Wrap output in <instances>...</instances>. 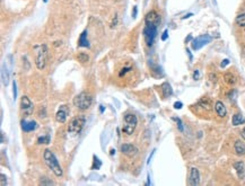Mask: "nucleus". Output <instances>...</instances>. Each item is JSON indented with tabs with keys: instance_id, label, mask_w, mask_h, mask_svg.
I'll return each instance as SVG.
<instances>
[{
	"instance_id": "21",
	"label": "nucleus",
	"mask_w": 245,
	"mask_h": 186,
	"mask_svg": "<svg viewBox=\"0 0 245 186\" xmlns=\"http://www.w3.org/2000/svg\"><path fill=\"white\" fill-rule=\"evenodd\" d=\"M236 24L238 26H245V14H241L236 17Z\"/></svg>"
},
{
	"instance_id": "22",
	"label": "nucleus",
	"mask_w": 245,
	"mask_h": 186,
	"mask_svg": "<svg viewBox=\"0 0 245 186\" xmlns=\"http://www.w3.org/2000/svg\"><path fill=\"white\" fill-rule=\"evenodd\" d=\"M224 78H225V81L227 82V84H229V85H233V84H235V77L233 76L232 74H226L225 76H224Z\"/></svg>"
},
{
	"instance_id": "3",
	"label": "nucleus",
	"mask_w": 245,
	"mask_h": 186,
	"mask_svg": "<svg viewBox=\"0 0 245 186\" xmlns=\"http://www.w3.org/2000/svg\"><path fill=\"white\" fill-rule=\"evenodd\" d=\"M137 123H138V120H137V116L132 114V113H127L124 114L123 116V126H122V131L124 132L125 134H130L134 133V129L137 126Z\"/></svg>"
},
{
	"instance_id": "18",
	"label": "nucleus",
	"mask_w": 245,
	"mask_h": 186,
	"mask_svg": "<svg viewBox=\"0 0 245 186\" xmlns=\"http://www.w3.org/2000/svg\"><path fill=\"white\" fill-rule=\"evenodd\" d=\"M162 91H163V95L165 97H168L173 94V90H172V87L168 82H164L162 85Z\"/></svg>"
},
{
	"instance_id": "1",
	"label": "nucleus",
	"mask_w": 245,
	"mask_h": 186,
	"mask_svg": "<svg viewBox=\"0 0 245 186\" xmlns=\"http://www.w3.org/2000/svg\"><path fill=\"white\" fill-rule=\"evenodd\" d=\"M43 158H44V161H45L47 166L51 169L53 173H54L56 176H58V177L62 176V174H63L62 168H61V166H60V164H59L58 159H56V157L54 156V153H53L50 149L44 150Z\"/></svg>"
},
{
	"instance_id": "23",
	"label": "nucleus",
	"mask_w": 245,
	"mask_h": 186,
	"mask_svg": "<svg viewBox=\"0 0 245 186\" xmlns=\"http://www.w3.org/2000/svg\"><path fill=\"white\" fill-rule=\"evenodd\" d=\"M89 60V56L87 55L86 53H79L78 54V61L82 62V63H86Z\"/></svg>"
},
{
	"instance_id": "11",
	"label": "nucleus",
	"mask_w": 245,
	"mask_h": 186,
	"mask_svg": "<svg viewBox=\"0 0 245 186\" xmlns=\"http://www.w3.org/2000/svg\"><path fill=\"white\" fill-rule=\"evenodd\" d=\"M69 114V108L67 105H62L60 106V108L58 109V112L56 113V120L59 123H65L67 117Z\"/></svg>"
},
{
	"instance_id": "7",
	"label": "nucleus",
	"mask_w": 245,
	"mask_h": 186,
	"mask_svg": "<svg viewBox=\"0 0 245 186\" xmlns=\"http://www.w3.org/2000/svg\"><path fill=\"white\" fill-rule=\"evenodd\" d=\"M211 37L209 35H201V36H198L197 39H194L192 41V49L194 51H197L199 49H201L202 46L207 45L208 43H210Z\"/></svg>"
},
{
	"instance_id": "13",
	"label": "nucleus",
	"mask_w": 245,
	"mask_h": 186,
	"mask_svg": "<svg viewBox=\"0 0 245 186\" xmlns=\"http://www.w3.org/2000/svg\"><path fill=\"white\" fill-rule=\"evenodd\" d=\"M22 129L23 131H25V132H31V131L35 130L36 128H37V123L35 121H26V120H23L22 122Z\"/></svg>"
},
{
	"instance_id": "10",
	"label": "nucleus",
	"mask_w": 245,
	"mask_h": 186,
	"mask_svg": "<svg viewBox=\"0 0 245 186\" xmlns=\"http://www.w3.org/2000/svg\"><path fill=\"white\" fill-rule=\"evenodd\" d=\"M121 151L128 157H134L138 153V148L131 143H123L121 146Z\"/></svg>"
},
{
	"instance_id": "17",
	"label": "nucleus",
	"mask_w": 245,
	"mask_h": 186,
	"mask_svg": "<svg viewBox=\"0 0 245 186\" xmlns=\"http://www.w3.org/2000/svg\"><path fill=\"white\" fill-rule=\"evenodd\" d=\"M78 45L82 46V48H87L89 46L88 44V39H87V30H84L79 37V41H78Z\"/></svg>"
},
{
	"instance_id": "25",
	"label": "nucleus",
	"mask_w": 245,
	"mask_h": 186,
	"mask_svg": "<svg viewBox=\"0 0 245 186\" xmlns=\"http://www.w3.org/2000/svg\"><path fill=\"white\" fill-rule=\"evenodd\" d=\"M39 184H40V185H52V184H53V182H52V181H47V177H42Z\"/></svg>"
},
{
	"instance_id": "4",
	"label": "nucleus",
	"mask_w": 245,
	"mask_h": 186,
	"mask_svg": "<svg viewBox=\"0 0 245 186\" xmlns=\"http://www.w3.org/2000/svg\"><path fill=\"white\" fill-rule=\"evenodd\" d=\"M85 121H86V118H85L84 115H79V116L73 117L68 124V132L71 134L80 133L84 125H85Z\"/></svg>"
},
{
	"instance_id": "5",
	"label": "nucleus",
	"mask_w": 245,
	"mask_h": 186,
	"mask_svg": "<svg viewBox=\"0 0 245 186\" xmlns=\"http://www.w3.org/2000/svg\"><path fill=\"white\" fill-rule=\"evenodd\" d=\"M37 50L36 53V59H35V65L37 67V69L42 70L47 65V48L45 44H42L40 46H35Z\"/></svg>"
},
{
	"instance_id": "12",
	"label": "nucleus",
	"mask_w": 245,
	"mask_h": 186,
	"mask_svg": "<svg viewBox=\"0 0 245 186\" xmlns=\"http://www.w3.org/2000/svg\"><path fill=\"white\" fill-rule=\"evenodd\" d=\"M190 184L191 185H199L200 183V174H199V170L197 168L192 167L191 168V172H190Z\"/></svg>"
},
{
	"instance_id": "19",
	"label": "nucleus",
	"mask_w": 245,
	"mask_h": 186,
	"mask_svg": "<svg viewBox=\"0 0 245 186\" xmlns=\"http://www.w3.org/2000/svg\"><path fill=\"white\" fill-rule=\"evenodd\" d=\"M1 79H2V84H4L5 86H7L9 84V74L8 71H7V68L5 67V65L1 68Z\"/></svg>"
},
{
	"instance_id": "14",
	"label": "nucleus",
	"mask_w": 245,
	"mask_h": 186,
	"mask_svg": "<svg viewBox=\"0 0 245 186\" xmlns=\"http://www.w3.org/2000/svg\"><path fill=\"white\" fill-rule=\"evenodd\" d=\"M215 109H216V113H217L220 117H225L227 115V109L225 107V105L223 104V102H219V100L216 102Z\"/></svg>"
},
{
	"instance_id": "35",
	"label": "nucleus",
	"mask_w": 245,
	"mask_h": 186,
	"mask_svg": "<svg viewBox=\"0 0 245 186\" xmlns=\"http://www.w3.org/2000/svg\"><path fill=\"white\" fill-rule=\"evenodd\" d=\"M241 134H242V137H243V139L245 140V128L242 130V132H241Z\"/></svg>"
},
{
	"instance_id": "34",
	"label": "nucleus",
	"mask_w": 245,
	"mask_h": 186,
	"mask_svg": "<svg viewBox=\"0 0 245 186\" xmlns=\"http://www.w3.org/2000/svg\"><path fill=\"white\" fill-rule=\"evenodd\" d=\"M193 77H194V79H198V77H199V71H198V70H195V71H194Z\"/></svg>"
},
{
	"instance_id": "36",
	"label": "nucleus",
	"mask_w": 245,
	"mask_h": 186,
	"mask_svg": "<svg viewBox=\"0 0 245 186\" xmlns=\"http://www.w3.org/2000/svg\"><path fill=\"white\" fill-rule=\"evenodd\" d=\"M191 16H192V14H188V15H186L185 17H183V18L185 19V18H189V17H191Z\"/></svg>"
},
{
	"instance_id": "29",
	"label": "nucleus",
	"mask_w": 245,
	"mask_h": 186,
	"mask_svg": "<svg viewBox=\"0 0 245 186\" xmlns=\"http://www.w3.org/2000/svg\"><path fill=\"white\" fill-rule=\"evenodd\" d=\"M174 121H176L177 126H179V129H180V131H183V125H182V122H181L180 118H176V117H174Z\"/></svg>"
},
{
	"instance_id": "28",
	"label": "nucleus",
	"mask_w": 245,
	"mask_h": 186,
	"mask_svg": "<svg viewBox=\"0 0 245 186\" xmlns=\"http://www.w3.org/2000/svg\"><path fill=\"white\" fill-rule=\"evenodd\" d=\"M0 177H1V183H0V185L1 186H5V185H7V179H6V176H5L4 174H1L0 175Z\"/></svg>"
},
{
	"instance_id": "33",
	"label": "nucleus",
	"mask_w": 245,
	"mask_h": 186,
	"mask_svg": "<svg viewBox=\"0 0 245 186\" xmlns=\"http://www.w3.org/2000/svg\"><path fill=\"white\" fill-rule=\"evenodd\" d=\"M137 11H138V10H137V6H134V18L137 17Z\"/></svg>"
},
{
	"instance_id": "16",
	"label": "nucleus",
	"mask_w": 245,
	"mask_h": 186,
	"mask_svg": "<svg viewBox=\"0 0 245 186\" xmlns=\"http://www.w3.org/2000/svg\"><path fill=\"white\" fill-rule=\"evenodd\" d=\"M234 168L236 169V173L238 175L240 178H243L245 176V168H244V164L242 161H237L234 164Z\"/></svg>"
},
{
	"instance_id": "15",
	"label": "nucleus",
	"mask_w": 245,
	"mask_h": 186,
	"mask_svg": "<svg viewBox=\"0 0 245 186\" xmlns=\"http://www.w3.org/2000/svg\"><path fill=\"white\" fill-rule=\"evenodd\" d=\"M234 150H235V152H236V155H238V156H243V155H245V144L244 142H242V141H236L235 142V144H234Z\"/></svg>"
},
{
	"instance_id": "20",
	"label": "nucleus",
	"mask_w": 245,
	"mask_h": 186,
	"mask_svg": "<svg viewBox=\"0 0 245 186\" xmlns=\"http://www.w3.org/2000/svg\"><path fill=\"white\" fill-rule=\"evenodd\" d=\"M232 122H233V125H241V124H243V123H245V120L244 117L242 116L241 114H235L234 116H233L232 118Z\"/></svg>"
},
{
	"instance_id": "6",
	"label": "nucleus",
	"mask_w": 245,
	"mask_h": 186,
	"mask_svg": "<svg viewBox=\"0 0 245 186\" xmlns=\"http://www.w3.org/2000/svg\"><path fill=\"white\" fill-rule=\"evenodd\" d=\"M157 36V26L156 25H146L143 28V37L148 46H151Z\"/></svg>"
},
{
	"instance_id": "24",
	"label": "nucleus",
	"mask_w": 245,
	"mask_h": 186,
	"mask_svg": "<svg viewBox=\"0 0 245 186\" xmlns=\"http://www.w3.org/2000/svg\"><path fill=\"white\" fill-rule=\"evenodd\" d=\"M50 142V137L49 135H42L37 139V143L41 144V143H49Z\"/></svg>"
},
{
	"instance_id": "31",
	"label": "nucleus",
	"mask_w": 245,
	"mask_h": 186,
	"mask_svg": "<svg viewBox=\"0 0 245 186\" xmlns=\"http://www.w3.org/2000/svg\"><path fill=\"white\" fill-rule=\"evenodd\" d=\"M174 108H176V109L182 108V103H181V102H176V103L174 104Z\"/></svg>"
},
{
	"instance_id": "32",
	"label": "nucleus",
	"mask_w": 245,
	"mask_h": 186,
	"mask_svg": "<svg viewBox=\"0 0 245 186\" xmlns=\"http://www.w3.org/2000/svg\"><path fill=\"white\" fill-rule=\"evenodd\" d=\"M227 65H228V60H224L223 62H221V65H221V68H224V67H226Z\"/></svg>"
},
{
	"instance_id": "9",
	"label": "nucleus",
	"mask_w": 245,
	"mask_h": 186,
	"mask_svg": "<svg viewBox=\"0 0 245 186\" xmlns=\"http://www.w3.org/2000/svg\"><path fill=\"white\" fill-rule=\"evenodd\" d=\"M159 22H160V17H159V15L156 13L155 10L149 11L146 15V17H145L146 25H156V26H158Z\"/></svg>"
},
{
	"instance_id": "8",
	"label": "nucleus",
	"mask_w": 245,
	"mask_h": 186,
	"mask_svg": "<svg viewBox=\"0 0 245 186\" xmlns=\"http://www.w3.org/2000/svg\"><path fill=\"white\" fill-rule=\"evenodd\" d=\"M33 103L31 102V99L27 97V96H23L22 99H21V109H22V112L25 114L26 116H28V115H31L32 114V112H33Z\"/></svg>"
},
{
	"instance_id": "2",
	"label": "nucleus",
	"mask_w": 245,
	"mask_h": 186,
	"mask_svg": "<svg viewBox=\"0 0 245 186\" xmlns=\"http://www.w3.org/2000/svg\"><path fill=\"white\" fill-rule=\"evenodd\" d=\"M92 102H93L92 96L86 91H82V93H80L79 95H77L73 98V105L80 111L88 109L90 107V105H92Z\"/></svg>"
},
{
	"instance_id": "26",
	"label": "nucleus",
	"mask_w": 245,
	"mask_h": 186,
	"mask_svg": "<svg viewBox=\"0 0 245 186\" xmlns=\"http://www.w3.org/2000/svg\"><path fill=\"white\" fill-rule=\"evenodd\" d=\"M101 161H99V159L97 158L96 156H94V166H93V169H99V167H101Z\"/></svg>"
},
{
	"instance_id": "27",
	"label": "nucleus",
	"mask_w": 245,
	"mask_h": 186,
	"mask_svg": "<svg viewBox=\"0 0 245 186\" xmlns=\"http://www.w3.org/2000/svg\"><path fill=\"white\" fill-rule=\"evenodd\" d=\"M13 94H14V99H16V97H17V86H16V82L14 81L13 82Z\"/></svg>"
},
{
	"instance_id": "30",
	"label": "nucleus",
	"mask_w": 245,
	"mask_h": 186,
	"mask_svg": "<svg viewBox=\"0 0 245 186\" xmlns=\"http://www.w3.org/2000/svg\"><path fill=\"white\" fill-rule=\"evenodd\" d=\"M167 36H168V32H167V30H164L163 35H162V41H166V39H167Z\"/></svg>"
}]
</instances>
